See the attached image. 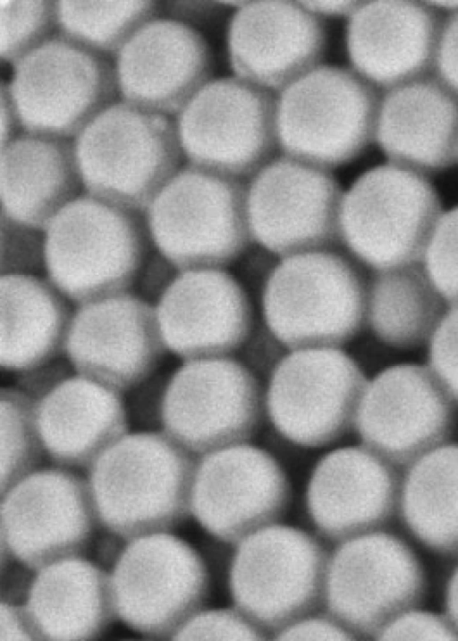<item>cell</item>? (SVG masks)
<instances>
[{
	"mask_svg": "<svg viewBox=\"0 0 458 641\" xmlns=\"http://www.w3.org/2000/svg\"><path fill=\"white\" fill-rule=\"evenodd\" d=\"M196 465L163 431L125 434L88 469L99 525L127 542L174 529L191 514Z\"/></svg>",
	"mask_w": 458,
	"mask_h": 641,
	"instance_id": "cell-1",
	"label": "cell"
},
{
	"mask_svg": "<svg viewBox=\"0 0 458 641\" xmlns=\"http://www.w3.org/2000/svg\"><path fill=\"white\" fill-rule=\"evenodd\" d=\"M150 244L145 213L85 192L45 229V270L66 299L81 305L128 293Z\"/></svg>",
	"mask_w": 458,
	"mask_h": 641,
	"instance_id": "cell-2",
	"label": "cell"
},
{
	"mask_svg": "<svg viewBox=\"0 0 458 641\" xmlns=\"http://www.w3.org/2000/svg\"><path fill=\"white\" fill-rule=\"evenodd\" d=\"M73 142L85 192L140 213L183 156L175 121L124 100L100 112Z\"/></svg>",
	"mask_w": 458,
	"mask_h": 641,
	"instance_id": "cell-3",
	"label": "cell"
},
{
	"mask_svg": "<svg viewBox=\"0 0 458 641\" xmlns=\"http://www.w3.org/2000/svg\"><path fill=\"white\" fill-rule=\"evenodd\" d=\"M247 188L242 179L183 166L145 211L152 244L179 272L231 263L252 239Z\"/></svg>",
	"mask_w": 458,
	"mask_h": 641,
	"instance_id": "cell-4",
	"label": "cell"
},
{
	"mask_svg": "<svg viewBox=\"0 0 458 641\" xmlns=\"http://www.w3.org/2000/svg\"><path fill=\"white\" fill-rule=\"evenodd\" d=\"M368 288L354 265L330 250L282 258L265 284L262 308L272 335L291 350L336 347L367 318Z\"/></svg>",
	"mask_w": 458,
	"mask_h": 641,
	"instance_id": "cell-5",
	"label": "cell"
},
{
	"mask_svg": "<svg viewBox=\"0 0 458 641\" xmlns=\"http://www.w3.org/2000/svg\"><path fill=\"white\" fill-rule=\"evenodd\" d=\"M380 100L352 69L319 65L278 93V147L327 170L345 165L375 140Z\"/></svg>",
	"mask_w": 458,
	"mask_h": 641,
	"instance_id": "cell-6",
	"label": "cell"
},
{
	"mask_svg": "<svg viewBox=\"0 0 458 641\" xmlns=\"http://www.w3.org/2000/svg\"><path fill=\"white\" fill-rule=\"evenodd\" d=\"M441 215L428 178L389 162L362 173L344 193L341 238L377 271L420 263Z\"/></svg>",
	"mask_w": 458,
	"mask_h": 641,
	"instance_id": "cell-7",
	"label": "cell"
},
{
	"mask_svg": "<svg viewBox=\"0 0 458 641\" xmlns=\"http://www.w3.org/2000/svg\"><path fill=\"white\" fill-rule=\"evenodd\" d=\"M329 556L300 528L273 524L236 544L228 585L234 607L269 636L324 603Z\"/></svg>",
	"mask_w": 458,
	"mask_h": 641,
	"instance_id": "cell-8",
	"label": "cell"
},
{
	"mask_svg": "<svg viewBox=\"0 0 458 641\" xmlns=\"http://www.w3.org/2000/svg\"><path fill=\"white\" fill-rule=\"evenodd\" d=\"M13 66L22 132L75 138L118 95L110 59L60 32Z\"/></svg>",
	"mask_w": 458,
	"mask_h": 641,
	"instance_id": "cell-9",
	"label": "cell"
},
{
	"mask_svg": "<svg viewBox=\"0 0 458 641\" xmlns=\"http://www.w3.org/2000/svg\"><path fill=\"white\" fill-rule=\"evenodd\" d=\"M276 104L274 92L237 76L210 80L175 118L188 164L252 177L278 146Z\"/></svg>",
	"mask_w": 458,
	"mask_h": 641,
	"instance_id": "cell-10",
	"label": "cell"
},
{
	"mask_svg": "<svg viewBox=\"0 0 458 641\" xmlns=\"http://www.w3.org/2000/svg\"><path fill=\"white\" fill-rule=\"evenodd\" d=\"M426 589L412 549L379 530L339 543L329 556L324 603L356 638L376 639L392 620L416 609Z\"/></svg>",
	"mask_w": 458,
	"mask_h": 641,
	"instance_id": "cell-11",
	"label": "cell"
},
{
	"mask_svg": "<svg viewBox=\"0 0 458 641\" xmlns=\"http://www.w3.org/2000/svg\"><path fill=\"white\" fill-rule=\"evenodd\" d=\"M118 618L150 639H172L202 610L209 576L199 553L184 540L156 533L128 541L114 564Z\"/></svg>",
	"mask_w": 458,
	"mask_h": 641,
	"instance_id": "cell-12",
	"label": "cell"
},
{
	"mask_svg": "<svg viewBox=\"0 0 458 641\" xmlns=\"http://www.w3.org/2000/svg\"><path fill=\"white\" fill-rule=\"evenodd\" d=\"M368 381L335 347L293 350L274 369L267 408L276 430L301 447L327 445L355 424Z\"/></svg>",
	"mask_w": 458,
	"mask_h": 641,
	"instance_id": "cell-13",
	"label": "cell"
},
{
	"mask_svg": "<svg viewBox=\"0 0 458 641\" xmlns=\"http://www.w3.org/2000/svg\"><path fill=\"white\" fill-rule=\"evenodd\" d=\"M98 525L89 482L63 466L35 470L1 495V543L32 571L82 557Z\"/></svg>",
	"mask_w": 458,
	"mask_h": 641,
	"instance_id": "cell-14",
	"label": "cell"
},
{
	"mask_svg": "<svg viewBox=\"0 0 458 641\" xmlns=\"http://www.w3.org/2000/svg\"><path fill=\"white\" fill-rule=\"evenodd\" d=\"M259 385L241 363L218 356L185 361L169 377L163 432L191 453L244 443L258 425Z\"/></svg>",
	"mask_w": 458,
	"mask_h": 641,
	"instance_id": "cell-15",
	"label": "cell"
},
{
	"mask_svg": "<svg viewBox=\"0 0 458 641\" xmlns=\"http://www.w3.org/2000/svg\"><path fill=\"white\" fill-rule=\"evenodd\" d=\"M343 196L330 170L285 155L275 158L248 184L251 237L282 258L329 250L342 241Z\"/></svg>",
	"mask_w": 458,
	"mask_h": 641,
	"instance_id": "cell-16",
	"label": "cell"
},
{
	"mask_svg": "<svg viewBox=\"0 0 458 641\" xmlns=\"http://www.w3.org/2000/svg\"><path fill=\"white\" fill-rule=\"evenodd\" d=\"M454 400L430 367L394 365L368 382L354 425L363 446L410 466L450 437Z\"/></svg>",
	"mask_w": 458,
	"mask_h": 641,
	"instance_id": "cell-17",
	"label": "cell"
},
{
	"mask_svg": "<svg viewBox=\"0 0 458 641\" xmlns=\"http://www.w3.org/2000/svg\"><path fill=\"white\" fill-rule=\"evenodd\" d=\"M290 484L280 464L247 443L204 454L197 462L191 495L196 521L216 540L237 544L276 524L287 509Z\"/></svg>",
	"mask_w": 458,
	"mask_h": 641,
	"instance_id": "cell-18",
	"label": "cell"
},
{
	"mask_svg": "<svg viewBox=\"0 0 458 641\" xmlns=\"http://www.w3.org/2000/svg\"><path fill=\"white\" fill-rule=\"evenodd\" d=\"M166 350L155 307L129 292L78 305L64 347L78 374L120 393L153 374Z\"/></svg>",
	"mask_w": 458,
	"mask_h": 641,
	"instance_id": "cell-19",
	"label": "cell"
},
{
	"mask_svg": "<svg viewBox=\"0 0 458 641\" xmlns=\"http://www.w3.org/2000/svg\"><path fill=\"white\" fill-rule=\"evenodd\" d=\"M326 41L322 18L290 0L247 1L226 32L235 76L274 93L319 66Z\"/></svg>",
	"mask_w": 458,
	"mask_h": 641,
	"instance_id": "cell-20",
	"label": "cell"
},
{
	"mask_svg": "<svg viewBox=\"0 0 458 641\" xmlns=\"http://www.w3.org/2000/svg\"><path fill=\"white\" fill-rule=\"evenodd\" d=\"M114 71L122 100L176 116L211 80L213 57L198 30L172 18L157 17L123 47Z\"/></svg>",
	"mask_w": 458,
	"mask_h": 641,
	"instance_id": "cell-21",
	"label": "cell"
},
{
	"mask_svg": "<svg viewBox=\"0 0 458 641\" xmlns=\"http://www.w3.org/2000/svg\"><path fill=\"white\" fill-rule=\"evenodd\" d=\"M401 487L395 466L367 447L340 448L316 464L306 509L323 537L341 543L383 528L399 508Z\"/></svg>",
	"mask_w": 458,
	"mask_h": 641,
	"instance_id": "cell-22",
	"label": "cell"
},
{
	"mask_svg": "<svg viewBox=\"0 0 458 641\" xmlns=\"http://www.w3.org/2000/svg\"><path fill=\"white\" fill-rule=\"evenodd\" d=\"M439 13L428 1H364L346 25L352 69L387 90L430 75L444 22Z\"/></svg>",
	"mask_w": 458,
	"mask_h": 641,
	"instance_id": "cell-23",
	"label": "cell"
},
{
	"mask_svg": "<svg viewBox=\"0 0 458 641\" xmlns=\"http://www.w3.org/2000/svg\"><path fill=\"white\" fill-rule=\"evenodd\" d=\"M155 309L166 349L184 361L224 356L250 330L247 295L221 269L180 271Z\"/></svg>",
	"mask_w": 458,
	"mask_h": 641,
	"instance_id": "cell-24",
	"label": "cell"
},
{
	"mask_svg": "<svg viewBox=\"0 0 458 641\" xmlns=\"http://www.w3.org/2000/svg\"><path fill=\"white\" fill-rule=\"evenodd\" d=\"M375 140L392 164L424 175L449 168L458 161V97L431 74L387 90Z\"/></svg>",
	"mask_w": 458,
	"mask_h": 641,
	"instance_id": "cell-25",
	"label": "cell"
},
{
	"mask_svg": "<svg viewBox=\"0 0 458 641\" xmlns=\"http://www.w3.org/2000/svg\"><path fill=\"white\" fill-rule=\"evenodd\" d=\"M45 452L64 467L87 468L128 431L120 392L72 375L35 403Z\"/></svg>",
	"mask_w": 458,
	"mask_h": 641,
	"instance_id": "cell-26",
	"label": "cell"
},
{
	"mask_svg": "<svg viewBox=\"0 0 458 641\" xmlns=\"http://www.w3.org/2000/svg\"><path fill=\"white\" fill-rule=\"evenodd\" d=\"M81 185L70 139L22 132L1 148V214L13 221L45 231Z\"/></svg>",
	"mask_w": 458,
	"mask_h": 641,
	"instance_id": "cell-27",
	"label": "cell"
},
{
	"mask_svg": "<svg viewBox=\"0 0 458 641\" xmlns=\"http://www.w3.org/2000/svg\"><path fill=\"white\" fill-rule=\"evenodd\" d=\"M26 606L42 640H95L118 619L111 575L82 557L38 570Z\"/></svg>",
	"mask_w": 458,
	"mask_h": 641,
	"instance_id": "cell-28",
	"label": "cell"
},
{
	"mask_svg": "<svg viewBox=\"0 0 458 641\" xmlns=\"http://www.w3.org/2000/svg\"><path fill=\"white\" fill-rule=\"evenodd\" d=\"M65 297L35 275L0 277V366L22 372L64 351L72 315Z\"/></svg>",
	"mask_w": 458,
	"mask_h": 641,
	"instance_id": "cell-29",
	"label": "cell"
},
{
	"mask_svg": "<svg viewBox=\"0 0 458 641\" xmlns=\"http://www.w3.org/2000/svg\"><path fill=\"white\" fill-rule=\"evenodd\" d=\"M399 509L419 542L438 554L458 556V444H443L408 466Z\"/></svg>",
	"mask_w": 458,
	"mask_h": 641,
	"instance_id": "cell-30",
	"label": "cell"
},
{
	"mask_svg": "<svg viewBox=\"0 0 458 641\" xmlns=\"http://www.w3.org/2000/svg\"><path fill=\"white\" fill-rule=\"evenodd\" d=\"M442 299L420 263L377 271L368 286L367 319L385 344L415 348L440 321Z\"/></svg>",
	"mask_w": 458,
	"mask_h": 641,
	"instance_id": "cell-31",
	"label": "cell"
},
{
	"mask_svg": "<svg viewBox=\"0 0 458 641\" xmlns=\"http://www.w3.org/2000/svg\"><path fill=\"white\" fill-rule=\"evenodd\" d=\"M58 32L111 59L162 5L140 1H56Z\"/></svg>",
	"mask_w": 458,
	"mask_h": 641,
	"instance_id": "cell-32",
	"label": "cell"
},
{
	"mask_svg": "<svg viewBox=\"0 0 458 641\" xmlns=\"http://www.w3.org/2000/svg\"><path fill=\"white\" fill-rule=\"evenodd\" d=\"M0 492L35 471L44 450L35 402L16 387L0 389Z\"/></svg>",
	"mask_w": 458,
	"mask_h": 641,
	"instance_id": "cell-33",
	"label": "cell"
},
{
	"mask_svg": "<svg viewBox=\"0 0 458 641\" xmlns=\"http://www.w3.org/2000/svg\"><path fill=\"white\" fill-rule=\"evenodd\" d=\"M58 32L56 1H0V57L14 65Z\"/></svg>",
	"mask_w": 458,
	"mask_h": 641,
	"instance_id": "cell-34",
	"label": "cell"
},
{
	"mask_svg": "<svg viewBox=\"0 0 458 641\" xmlns=\"http://www.w3.org/2000/svg\"><path fill=\"white\" fill-rule=\"evenodd\" d=\"M423 266L441 297L451 306H458V205L440 216Z\"/></svg>",
	"mask_w": 458,
	"mask_h": 641,
	"instance_id": "cell-35",
	"label": "cell"
},
{
	"mask_svg": "<svg viewBox=\"0 0 458 641\" xmlns=\"http://www.w3.org/2000/svg\"><path fill=\"white\" fill-rule=\"evenodd\" d=\"M42 269H45V231L1 214V275H35Z\"/></svg>",
	"mask_w": 458,
	"mask_h": 641,
	"instance_id": "cell-36",
	"label": "cell"
},
{
	"mask_svg": "<svg viewBox=\"0 0 458 641\" xmlns=\"http://www.w3.org/2000/svg\"><path fill=\"white\" fill-rule=\"evenodd\" d=\"M267 633L242 612L230 608L200 610L174 635L172 640H266Z\"/></svg>",
	"mask_w": 458,
	"mask_h": 641,
	"instance_id": "cell-37",
	"label": "cell"
},
{
	"mask_svg": "<svg viewBox=\"0 0 458 641\" xmlns=\"http://www.w3.org/2000/svg\"><path fill=\"white\" fill-rule=\"evenodd\" d=\"M428 358L434 372L458 401V306L445 312L429 338Z\"/></svg>",
	"mask_w": 458,
	"mask_h": 641,
	"instance_id": "cell-38",
	"label": "cell"
},
{
	"mask_svg": "<svg viewBox=\"0 0 458 641\" xmlns=\"http://www.w3.org/2000/svg\"><path fill=\"white\" fill-rule=\"evenodd\" d=\"M377 640H458V631L447 616L413 609L395 618Z\"/></svg>",
	"mask_w": 458,
	"mask_h": 641,
	"instance_id": "cell-39",
	"label": "cell"
},
{
	"mask_svg": "<svg viewBox=\"0 0 458 641\" xmlns=\"http://www.w3.org/2000/svg\"><path fill=\"white\" fill-rule=\"evenodd\" d=\"M167 374H151L134 387L129 400V415L143 427L160 424L161 406L169 380Z\"/></svg>",
	"mask_w": 458,
	"mask_h": 641,
	"instance_id": "cell-40",
	"label": "cell"
},
{
	"mask_svg": "<svg viewBox=\"0 0 458 641\" xmlns=\"http://www.w3.org/2000/svg\"><path fill=\"white\" fill-rule=\"evenodd\" d=\"M276 640H354L356 637L327 613L305 616L274 635Z\"/></svg>",
	"mask_w": 458,
	"mask_h": 641,
	"instance_id": "cell-41",
	"label": "cell"
},
{
	"mask_svg": "<svg viewBox=\"0 0 458 641\" xmlns=\"http://www.w3.org/2000/svg\"><path fill=\"white\" fill-rule=\"evenodd\" d=\"M435 71L436 76L458 97V12L444 20Z\"/></svg>",
	"mask_w": 458,
	"mask_h": 641,
	"instance_id": "cell-42",
	"label": "cell"
},
{
	"mask_svg": "<svg viewBox=\"0 0 458 641\" xmlns=\"http://www.w3.org/2000/svg\"><path fill=\"white\" fill-rule=\"evenodd\" d=\"M179 271L157 250L145 257L135 281L144 300L157 302ZM140 296V295H139Z\"/></svg>",
	"mask_w": 458,
	"mask_h": 641,
	"instance_id": "cell-43",
	"label": "cell"
},
{
	"mask_svg": "<svg viewBox=\"0 0 458 641\" xmlns=\"http://www.w3.org/2000/svg\"><path fill=\"white\" fill-rule=\"evenodd\" d=\"M70 376L72 369L67 363L52 361L20 372L16 388L36 403Z\"/></svg>",
	"mask_w": 458,
	"mask_h": 641,
	"instance_id": "cell-44",
	"label": "cell"
},
{
	"mask_svg": "<svg viewBox=\"0 0 458 641\" xmlns=\"http://www.w3.org/2000/svg\"><path fill=\"white\" fill-rule=\"evenodd\" d=\"M1 641L42 640L40 633L26 605L2 601Z\"/></svg>",
	"mask_w": 458,
	"mask_h": 641,
	"instance_id": "cell-45",
	"label": "cell"
},
{
	"mask_svg": "<svg viewBox=\"0 0 458 641\" xmlns=\"http://www.w3.org/2000/svg\"><path fill=\"white\" fill-rule=\"evenodd\" d=\"M165 8L169 18L197 30V26L210 22L226 7L221 1H170Z\"/></svg>",
	"mask_w": 458,
	"mask_h": 641,
	"instance_id": "cell-46",
	"label": "cell"
},
{
	"mask_svg": "<svg viewBox=\"0 0 458 641\" xmlns=\"http://www.w3.org/2000/svg\"><path fill=\"white\" fill-rule=\"evenodd\" d=\"M0 106L1 148H3L19 135L21 133L18 132L19 129H21L15 104L11 96L8 83L5 82L1 83Z\"/></svg>",
	"mask_w": 458,
	"mask_h": 641,
	"instance_id": "cell-47",
	"label": "cell"
},
{
	"mask_svg": "<svg viewBox=\"0 0 458 641\" xmlns=\"http://www.w3.org/2000/svg\"><path fill=\"white\" fill-rule=\"evenodd\" d=\"M309 11L322 18L327 17H350L364 3L360 0L344 1H321L304 0L300 1Z\"/></svg>",
	"mask_w": 458,
	"mask_h": 641,
	"instance_id": "cell-48",
	"label": "cell"
},
{
	"mask_svg": "<svg viewBox=\"0 0 458 641\" xmlns=\"http://www.w3.org/2000/svg\"><path fill=\"white\" fill-rule=\"evenodd\" d=\"M445 604L446 616L458 631V565L447 582Z\"/></svg>",
	"mask_w": 458,
	"mask_h": 641,
	"instance_id": "cell-49",
	"label": "cell"
},
{
	"mask_svg": "<svg viewBox=\"0 0 458 641\" xmlns=\"http://www.w3.org/2000/svg\"><path fill=\"white\" fill-rule=\"evenodd\" d=\"M428 2L440 13L446 12L452 14L458 12V0H437Z\"/></svg>",
	"mask_w": 458,
	"mask_h": 641,
	"instance_id": "cell-50",
	"label": "cell"
}]
</instances>
